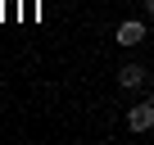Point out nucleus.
<instances>
[{
  "label": "nucleus",
  "mask_w": 154,
  "mask_h": 145,
  "mask_svg": "<svg viewBox=\"0 0 154 145\" xmlns=\"http://www.w3.org/2000/svg\"><path fill=\"white\" fill-rule=\"evenodd\" d=\"M113 41H118V45H140V41H145V23H140V18H127V23H118Z\"/></svg>",
  "instance_id": "1"
},
{
  "label": "nucleus",
  "mask_w": 154,
  "mask_h": 145,
  "mask_svg": "<svg viewBox=\"0 0 154 145\" xmlns=\"http://www.w3.org/2000/svg\"><path fill=\"white\" fill-rule=\"evenodd\" d=\"M127 127H131V131H149V127H154V100L136 104V109L127 113Z\"/></svg>",
  "instance_id": "2"
},
{
  "label": "nucleus",
  "mask_w": 154,
  "mask_h": 145,
  "mask_svg": "<svg viewBox=\"0 0 154 145\" xmlns=\"http://www.w3.org/2000/svg\"><path fill=\"white\" fill-rule=\"evenodd\" d=\"M118 86H127V91H131V86H145V68H140V63H122V68H118Z\"/></svg>",
  "instance_id": "3"
},
{
  "label": "nucleus",
  "mask_w": 154,
  "mask_h": 145,
  "mask_svg": "<svg viewBox=\"0 0 154 145\" xmlns=\"http://www.w3.org/2000/svg\"><path fill=\"white\" fill-rule=\"evenodd\" d=\"M145 14H154V0H145Z\"/></svg>",
  "instance_id": "4"
},
{
  "label": "nucleus",
  "mask_w": 154,
  "mask_h": 145,
  "mask_svg": "<svg viewBox=\"0 0 154 145\" xmlns=\"http://www.w3.org/2000/svg\"><path fill=\"white\" fill-rule=\"evenodd\" d=\"M149 100H154V95H149Z\"/></svg>",
  "instance_id": "5"
}]
</instances>
